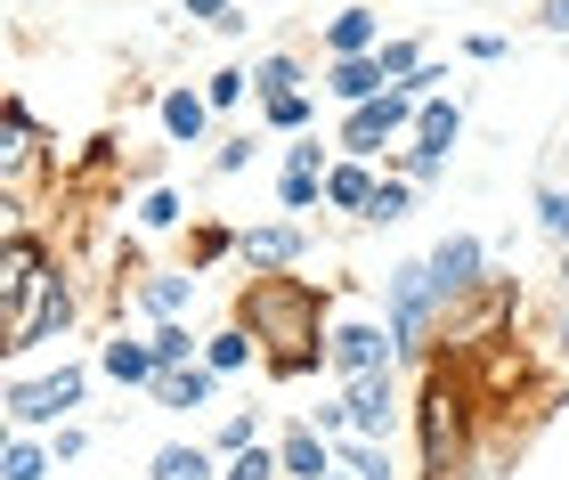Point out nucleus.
Segmentation results:
<instances>
[{
  "instance_id": "1",
  "label": "nucleus",
  "mask_w": 569,
  "mask_h": 480,
  "mask_svg": "<svg viewBox=\"0 0 569 480\" xmlns=\"http://www.w3.org/2000/svg\"><path fill=\"white\" fill-rule=\"evenodd\" d=\"M237 326L261 342L269 374H318V367H333L326 286H309V277H293V269H252L237 286Z\"/></svg>"
},
{
  "instance_id": "2",
  "label": "nucleus",
  "mask_w": 569,
  "mask_h": 480,
  "mask_svg": "<svg viewBox=\"0 0 569 480\" xmlns=\"http://www.w3.org/2000/svg\"><path fill=\"white\" fill-rule=\"evenodd\" d=\"M472 408H480L472 374L448 367V359H431V367H423V399H416L423 480H456V472H463V457H472Z\"/></svg>"
},
{
  "instance_id": "3",
  "label": "nucleus",
  "mask_w": 569,
  "mask_h": 480,
  "mask_svg": "<svg viewBox=\"0 0 569 480\" xmlns=\"http://www.w3.org/2000/svg\"><path fill=\"white\" fill-rule=\"evenodd\" d=\"M58 277H66L58 252H49L33 229H9V244H0V350H9V359H24V350H33Z\"/></svg>"
},
{
  "instance_id": "4",
  "label": "nucleus",
  "mask_w": 569,
  "mask_h": 480,
  "mask_svg": "<svg viewBox=\"0 0 569 480\" xmlns=\"http://www.w3.org/2000/svg\"><path fill=\"white\" fill-rule=\"evenodd\" d=\"M382 301H391V334L407 359H431V334L448 326V301H439L431 286V261H399L391 277H382Z\"/></svg>"
},
{
  "instance_id": "5",
  "label": "nucleus",
  "mask_w": 569,
  "mask_h": 480,
  "mask_svg": "<svg viewBox=\"0 0 569 480\" xmlns=\"http://www.w3.org/2000/svg\"><path fill=\"white\" fill-rule=\"evenodd\" d=\"M423 261H431V286H439V301H448V318L480 301V286H488V244H480L472 229L439 237V244L423 252Z\"/></svg>"
},
{
  "instance_id": "6",
  "label": "nucleus",
  "mask_w": 569,
  "mask_h": 480,
  "mask_svg": "<svg viewBox=\"0 0 569 480\" xmlns=\"http://www.w3.org/2000/svg\"><path fill=\"white\" fill-rule=\"evenodd\" d=\"M9 432H41V423H58L82 408V367H58V374H24V383H9Z\"/></svg>"
},
{
  "instance_id": "7",
  "label": "nucleus",
  "mask_w": 569,
  "mask_h": 480,
  "mask_svg": "<svg viewBox=\"0 0 569 480\" xmlns=\"http://www.w3.org/2000/svg\"><path fill=\"white\" fill-rule=\"evenodd\" d=\"M416 107H423V98L407 90V82H391L382 98H367V107H350V114H342V147L375 163L382 147H391V131H407V122H416Z\"/></svg>"
},
{
  "instance_id": "8",
  "label": "nucleus",
  "mask_w": 569,
  "mask_h": 480,
  "mask_svg": "<svg viewBox=\"0 0 569 480\" xmlns=\"http://www.w3.org/2000/svg\"><path fill=\"white\" fill-rule=\"evenodd\" d=\"M33 163H41V122H33V107L9 90V107H0V171H9V212L24 204V180H33Z\"/></svg>"
},
{
  "instance_id": "9",
  "label": "nucleus",
  "mask_w": 569,
  "mask_h": 480,
  "mask_svg": "<svg viewBox=\"0 0 569 480\" xmlns=\"http://www.w3.org/2000/svg\"><path fill=\"white\" fill-rule=\"evenodd\" d=\"M342 408H350V432H358V440H391V423H399L391 367H382V374H350V383H342Z\"/></svg>"
},
{
  "instance_id": "10",
  "label": "nucleus",
  "mask_w": 569,
  "mask_h": 480,
  "mask_svg": "<svg viewBox=\"0 0 569 480\" xmlns=\"http://www.w3.org/2000/svg\"><path fill=\"white\" fill-rule=\"evenodd\" d=\"M399 359V334H391V326H333V374H342V383H350V374H382V367H391Z\"/></svg>"
},
{
  "instance_id": "11",
  "label": "nucleus",
  "mask_w": 569,
  "mask_h": 480,
  "mask_svg": "<svg viewBox=\"0 0 569 480\" xmlns=\"http://www.w3.org/2000/svg\"><path fill=\"white\" fill-rule=\"evenodd\" d=\"M301 252H309L301 220H261V229L237 237V261L244 269H301Z\"/></svg>"
},
{
  "instance_id": "12",
  "label": "nucleus",
  "mask_w": 569,
  "mask_h": 480,
  "mask_svg": "<svg viewBox=\"0 0 569 480\" xmlns=\"http://www.w3.org/2000/svg\"><path fill=\"white\" fill-rule=\"evenodd\" d=\"M277 464H284V480H326L333 464V440L318 432V423H284V440H277Z\"/></svg>"
},
{
  "instance_id": "13",
  "label": "nucleus",
  "mask_w": 569,
  "mask_h": 480,
  "mask_svg": "<svg viewBox=\"0 0 569 480\" xmlns=\"http://www.w3.org/2000/svg\"><path fill=\"white\" fill-rule=\"evenodd\" d=\"M147 391H154V408H179V416H188V408H212V391H220V374L188 359V367H163V374H154V383H147Z\"/></svg>"
},
{
  "instance_id": "14",
  "label": "nucleus",
  "mask_w": 569,
  "mask_h": 480,
  "mask_svg": "<svg viewBox=\"0 0 569 480\" xmlns=\"http://www.w3.org/2000/svg\"><path fill=\"white\" fill-rule=\"evenodd\" d=\"M326 90L342 98V107H367V98L391 90V73H382V58H333L326 66Z\"/></svg>"
},
{
  "instance_id": "15",
  "label": "nucleus",
  "mask_w": 569,
  "mask_h": 480,
  "mask_svg": "<svg viewBox=\"0 0 569 480\" xmlns=\"http://www.w3.org/2000/svg\"><path fill=\"white\" fill-rule=\"evenodd\" d=\"M196 277H203V269H147V277H139V310H147V318H179V310L196 301Z\"/></svg>"
},
{
  "instance_id": "16",
  "label": "nucleus",
  "mask_w": 569,
  "mask_h": 480,
  "mask_svg": "<svg viewBox=\"0 0 569 480\" xmlns=\"http://www.w3.org/2000/svg\"><path fill=\"white\" fill-rule=\"evenodd\" d=\"M375 188H382V180L367 171V156H350V163H333V171H326V204H333V212H358V220H367Z\"/></svg>"
},
{
  "instance_id": "17",
  "label": "nucleus",
  "mask_w": 569,
  "mask_h": 480,
  "mask_svg": "<svg viewBox=\"0 0 569 480\" xmlns=\"http://www.w3.org/2000/svg\"><path fill=\"white\" fill-rule=\"evenodd\" d=\"M163 131L179 147H196L203 131H212V98H203V90H163Z\"/></svg>"
},
{
  "instance_id": "18",
  "label": "nucleus",
  "mask_w": 569,
  "mask_h": 480,
  "mask_svg": "<svg viewBox=\"0 0 569 480\" xmlns=\"http://www.w3.org/2000/svg\"><path fill=\"white\" fill-rule=\"evenodd\" d=\"M326 49H333V58H375V49H382L375 9H342V17H326Z\"/></svg>"
},
{
  "instance_id": "19",
  "label": "nucleus",
  "mask_w": 569,
  "mask_h": 480,
  "mask_svg": "<svg viewBox=\"0 0 569 480\" xmlns=\"http://www.w3.org/2000/svg\"><path fill=\"white\" fill-rule=\"evenodd\" d=\"M98 367H107L114 383H154V374H163V359H154V342H131V334H114L107 350H98Z\"/></svg>"
},
{
  "instance_id": "20",
  "label": "nucleus",
  "mask_w": 569,
  "mask_h": 480,
  "mask_svg": "<svg viewBox=\"0 0 569 480\" xmlns=\"http://www.w3.org/2000/svg\"><path fill=\"white\" fill-rule=\"evenodd\" d=\"M456 139H463V107H456V98H423V107H416V147L456 156Z\"/></svg>"
},
{
  "instance_id": "21",
  "label": "nucleus",
  "mask_w": 569,
  "mask_h": 480,
  "mask_svg": "<svg viewBox=\"0 0 569 480\" xmlns=\"http://www.w3.org/2000/svg\"><path fill=\"white\" fill-rule=\"evenodd\" d=\"M154 480H220V464H212V448H154V464H147Z\"/></svg>"
},
{
  "instance_id": "22",
  "label": "nucleus",
  "mask_w": 569,
  "mask_h": 480,
  "mask_svg": "<svg viewBox=\"0 0 569 480\" xmlns=\"http://www.w3.org/2000/svg\"><path fill=\"white\" fill-rule=\"evenodd\" d=\"M58 448H41L33 432H9V457H0V480H49Z\"/></svg>"
},
{
  "instance_id": "23",
  "label": "nucleus",
  "mask_w": 569,
  "mask_h": 480,
  "mask_svg": "<svg viewBox=\"0 0 569 480\" xmlns=\"http://www.w3.org/2000/svg\"><path fill=\"white\" fill-rule=\"evenodd\" d=\"M309 114H318V98H309V90H277V98H261V122H269V131H284V139H301Z\"/></svg>"
},
{
  "instance_id": "24",
  "label": "nucleus",
  "mask_w": 569,
  "mask_h": 480,
  "mask_svg": "<svg viewBox=\"0 0 569 480\" xmlns=\"http://www.w3.org/2000/svg\"><path fill=\"white\" fill-rule=\"evenodd\" d=\"M252 350H261V342H252L244 326H228V334L203 342V367H212V374H244V367H252Z\"/></svg>"
},
{
  "instance_id": "25",
  "label": "nucleus",
  "mask_w": 569,
  "mask_h": 480,
  "mask_svg": "<svg viewBox=\"0 0 569 480\" xmlns=\"http://www.w3.org/2000/svg\"><path fill=\"white\" fill-rule=\"evenodd\" d=\"M407 212H416V180H407V171H382V188H375L367 220H382V229H391V220H407Z\"/></svg>"
},
{
  "instance_id": "26",
  "label": "nucleus",
  "mask_w": 569,
  "mask_h": 480,
  "mask_svg": "<svg viewBox=\"0 0 569 480\" xmlns=\"http://www.w3.org/2000/svg\"><path fill=\"white\" fill-rule=\"evenodd\" d=\"M179 220H188L179 188H147V196H139V229H154V237H163V229H179Z\"/></svg>"
},
{
  "instance_id": "27",
  "label": "nucleus",
  "mask_w": 569,
  "mask_h": 480,
  "mask_svg": "<svg viewBox=\"0 0 569 480\" xmlns=\"http://www.w3.org/2000/svg\"><path fill=\"white\" fill-rule=\"evenodd\" d=\"M277 204H284V212L326 204V171H284V180H277Z\"/></svg>"
},
{
  "instance_id": "28",
  "label": "nucleus",
  "mask_w": 569,
  "mask_h": 480,
  "mask_svg": "<svg viewBox=\"0 0 569 480\" xmlns=\"http://www.w3.org/2000/svg\"><path fill=\"white\" fill-rule=\"evenodd\" d=\"M154 359H163V367H188L196 359V334H188V326H179V318H154Z\"/></svg>"
},
{
  "instance_id": "29",
  "label": "nucleus",
  "mask_w": 569,
  "mask_h": 480,
  "mask_svg": "<svg viewBox=\"0 0 569 480\" xmlns=\"http://www.w3.org/2000/svg\"><path fill=\"white\" fill-rule=\"evenodd\" d=\"M252 90H261V98L301 90V58H284V49H277V58H261V66H252Z\"/></svg>"
},
{
  "instance_id": "30",
  "label": "nucleus",
  "mask_w": 569,
  "mask_h": 480,
  "mask_svg": "<svg viewBox=\"0 0 569 480\" xmlns=\"http://www.w3.org/2000/svg\"><path fill=\"white\" fill-rule=\"evenodd\" d=\"M284 464H277V448H261V440H252V448H237V457H228V472L220 480H277Z\"/></svg>"
},
{
  "instance_id": "31",
  "label": "nucleus",
  "mask_w": 569,
  "mask_h": 480,
  "mask_svg": "<svg viewBox=\"0 0 569 480\" xmlns=\"http://www.w3.org/2000/svg\"><path fill=\"white\" fill-rule=\"evenodd\" d=\"M73 326V277H58V293H49V310H41V334H33V350L49 342V334H66Z\"/></svg>"
},
{
  "instance_id": "32",
  "label": "nucleus",
  "mask_w": 569,
  "mask_h": 480,
  "mask_svg": "<svg viewBox=\"0 0 569 480\" xmlns=\"http://www.w3.org/2000/svg\"><path fill=\"white\" fill-rule=\"evenodd\" d=\"M537 229L569 244V188H537Z\"/></svg>"
},
{
  "instance_id": "33",
  "label": "nucleus",
  "mask_w": 569,
  "mask_h": 480,
  "mask_svg": "<svg viewBox=\"0 0 569 480\" xmlns=\"http://www.w3.org/2000/svg\"><path fill=\"white\" fill-rule=\"evenodd\" d=\"M244 82H252V73H237V66L203 73V98H212V114H228V107H237V98H244Z\"/></svg>"
},
{
  "instance_id": "34",
  "label": "nucleus",
  "mask_w": 569,
  "mask_h": 480,
  "mask_svg": "<svg viewBox=\"0 0 569 480\" xmlns=\"http://www.w3.org/2000/svg\"><path fill=\"white\" fill-rule=\"evenodd\" d=\"M220 252H237V229H220V220H203V229H196V261H188V269H212Z\"/></svg>"
},
{
  "instance_id": "35",
  "label": "nucleus",
  "mask_w": 569,
  "mask_h": 480,
  "mask_svg": "<svg viewBox=\"0 0 569 480\" xmlns=\"http://www.w3.org/2000/svg\"><path fill=\"white\" fill-rule=\"evenodd\" d=\"M375 58H382V73H391V82H407V73L423 66V41H382Z\"/></svg>"
},
{
  "instance_id": "36",
  "label": "nucleus",
  "mask_w": 569,
  "mask_h": 480,
  "mask_svg": "<svg viewBox=\"0 0 569 480\" xmlns=\"http://www.w3.org/2000/svg\"><path fill=\"white\" fill-rule=\"evenodd\" d=\"M252 440H261V416H228L212 448H220V457H237V448H252Z\"/></svg>"
},
{
  "instance_id": "37",
  "label": "nucleus",
  "mask_w": 569,
  "mask_h": 480,
  "mask_svg": "<svg viewBox=\"0 0 569 480\" xmlns=\"http://www.w3.org/2000/svg\"><path fill=\"white\" fill-rule=\"evenodd\" d=\"M284 171H333V163H326L318 139H293V147H284Z\"/></svg>"
},
{
  "instance_id": "38",
  "label": "nucleus",
  "mask_w": 569,
  "mask_h": 480,
  "mask_svg": "<svg viewBox=\"0 0 569 480\" xmlns=\"http://www.w3.org/2000/svg\"><path fill=\"white\" fill-rule=\"evenodd\" d=\"M212 163H220V171H244V163H252V139H220Z\"/></svg>"
},
{
  "instance_id": "39",
  "label": "nucleus",
  "mask_w": 569,
  "mask_h": 480,
  "mask_svg": "<svg viewBox=\"0 0 569 480\" xmlns=\"http://www.w3.org/2000/svg\"><path fill=\"white\" fill-rule=\"evenodd\" d=\"M228 9H237V0H179V17H203V24H220Z\"/></svg>"
},
{
  "instance_id": "40",
  "label": "nucleus",
  "mask_w": 569,
  "mask_h": 480,
  "mask_svg": "<svg viewBox=\"0 0 569 480\" xmlns=\"http://www.w3.org/2000/svg\"><path fill=\"white\" fill-rule=\"evenodd\" d=\"M537 24H546V33H569V0H537Z\"/></svg>"
},
{
  "instance_id": "41",
  "label": "nucleus",
  "mask_w": 569,
  "mask_h": 480,
  "mask_svg": "<svg viewBox=\"0 0 569 480\" xmlns=\"http://www.w3.org/2000/svg\"><path fill=\"white\" fill-rule=\"evenodd\" d=\"M463 49H472V58H480V66H497V58H505V33H472V41H463Z\"/></svg>"
},
{
  "instance_id": "42",
  "label": "nucleus",
  "mask_w": 569,
  "mask_h": 480,
  "mask_svg": "<svg viewBox=\"0 0 569 480\" xmlns=\"http://www.w3.org/2000/svg\"><path fill=\"white\" fill-rule=\"evenodd\" d=\"M49 448H58V464H73V457H82V448H90V432H73V423H66V432L49 440Z\"/></svg>"
},
{
  "instance_id": "43",
  "label": "nucleus",
  "mask_w": 569,
  "mask_h": 480,
  "mask_svg": "<svg viewBox=\"0 0 569 480\" xmlns=\"http://www.w3.org/2000/svg\"><path fill=\"white\" fill-rule=\"evenodd\" d=\"M561 359H569V318H561Z\"/></svg>"
},
{
  "instance_id": "44",
  "label": "nucleus",
  "mask_w": 569,
  "mask_h": 480,
  "mask_svg": "<svg viewBox=\"0 0 569 480\" xmlns=\"http://www.w3.org/2000/svg\"><path fill=\"white\" fill-rule=\"evenodd\" d=\"M561 286H569V261H561Z\"/></svg>"
},
{
  "instance_id": "45",
  "label": "nucleus",
  "mask_w": 569,
  "mask_h": 480,
  "mask_svg": "<svg viewBox=\"0 0 569 480\" xmlns=\"http://www.w3.org/2000/svg\"><path fill=\"white\" fill-rule=\"evenodd\" d=\"M561 156H569V139H561Z\"/></svg>"
},
{
  "instance_id": "46",
  "label": "nucleus",
  "mask_w": 569,
  "mask_h": 480,
  "mask_svg": "<svg viewBox=\"0 0 569 480\" xmlns=\"http://www.w3.org/2000/svg\"><path fill=\"white\" fill-rule=\"evenodd\" d=\"M147 480H154V472H147Z\"/></svg>"
}]
</instances>
